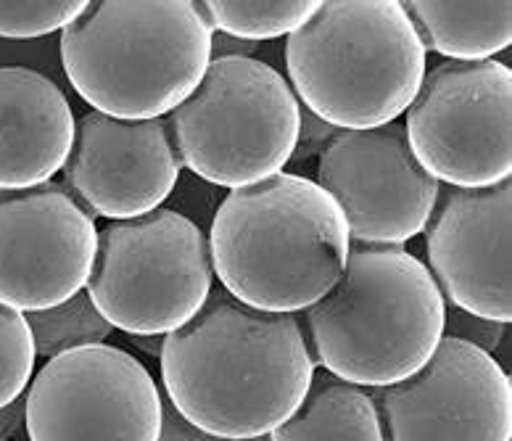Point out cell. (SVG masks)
Masks as SVG:
<instances>
[{"mask_svg": "<svg viewBox=\"0 0 512 441\" xmlns=\"http://www.w3.org/2000/svg\"><path fill=\"white\" fill-rule=\"evenodd\" d=\"M512 177L489 188H439L425 222V257L447 304L512 323Z\"/></svg>", "mask_w": 512, "mask_h": 441, "instance_id": "obj_14", "label": "cell"}, {"mask_svg": "<svg viewBox=\"0 0 512 441\" xmlns=\"http://www.w3.org/2000/svg\"><path fill=\"white\" fill-rule=\"evenodd\" d=\"M24 317H27L32 339H35V354L45 362L59 357L61 352H69V349L106 344L109 336H114V328L98 312L88 291L74 294L69 302L59 304V307L30 312Z\"/></svg>", "mask_w": 512, "mask_h": 441, "instance_id": "obj_19", "label": "cell"}, {"mask_svg": "<svg viewBox=\"0 0 512 441\" xmlns=\"http://www.w3.org/2000/svg\"><path fill=\"white\" fill-rule=\"evenodd\" d=\"M88 0H0V40H43L61 35Z\"/></svg>", "mask_w": 512, "mask_h": 441, "instance_id": "obj_21", "label": "cell"}, {"mask_svg": "<svg viewBox=\"0 0 512 441\" xmlns=\"http://www.w3.org/2000/svg\"><path fill=\"white\" fill-rule=\"evenodd\" d=\"M507 333H510V325L486 320V317H476L465 312V309L447 304V312H444V339L462 341V344L476 346L481 352L494 354V349H497L499 341L505 339Z\"/></svg>", "mask_w": 512, "mask_h": 441, "instance_id": "obj_23", "label": "cell"}, {"mask_svg": "<svg viewBox=\"0 0 512 441\" xmlns=\"http://www.w3.org/2000/svg\"><path fill=\"white\" fill-rule=\"evenodd\" d=\"M209 236L185 214L159 206L98 230L88 296L125 336H167L204 307L214 288Z\"/></svg>", "mask_w": 512, "mask_h": 441, "instance_id": "obj_7", "label": "cell"}, {"mask_svg": "<svg viewBox=\"0 0 512 441\" xmlns=\"http://www.w3.org/2000/svg\"><path fill=\"white\" fill-rule=\"evenodd\" d=\"M214 278L246 307L299 315L336 286L352 238L344 212L309 177L278 172L227 191L209 228Z\"/></svg>", "mask_w": 512, "mask_h": 441, "instance_id": "obj_2", "label": "cell"}, {"mask_svg": "<svg viewBox=\"0 0 512 441\" xmlns=\"http://www.w3.org/2000/svg\"><path fill=\"white\" fill-rule=\"evenodd\" d=\"M0 69H32L45 74L61 90L69 88L61 67L59 35L43 37V40H0Z\"/></svg>", "mask_w": 512, "mask_h": 441, "instance_id": "obj_22", "label": "cell"}, {"mask_svg": "<svg viewBox=\"0 0 512 441\" xmlns=\"http://www.w3.org/2000/svg\"><path fill=\"white\" fill-rule=\"evenodd\" d=\"M315 183L341 206L359 246H404L420 236L441 188L412 154L402 119L338 130L317 159Z\"/></svg>", "mask_w": 512, "mask_h": 441, "instance_id": "obj_10", "label": "cell"}, {"mask_svg": "<svg viewBox=\"0 0 512 441\" xmlns=\"http://www.w3.org/2000/svg\"><path fill=\"white\" fill-rule=\"evenodd\" d=\"M212 19L214 32L246 40V43H270L299 30L317 14V0H209L204 3Z\"/></svg>", "mask_w": 512, "mask_h": 441, "instance_id": "obj_18", "label": "cell"}, {"mask_svg": "<svg viewBox=\"0 0 512 441\" xmlns=\"http://www.w3.org/2000/svg\"><path fill=\"white\" fill-rule=\"evenodd\" d=\"M288 85L336 130H375L410 109L425 53L399 0H330L286 37Z\"/></svg>", "mask_w": 512, "mask_h": 441, "instance_id": "obj_5", "label": "cell"}, {"mask_svg": "<svg viewBox=\"0 0 512 441\" xmlns=\"http://www.w3.org/2000/svg\"><path fill=\"white\" fill-rule=\"evenodd\" d=\"M127 339H130V344L135 346V349H140V352L148 354V357H156V360H159L161 346H164V336H127Z\"/></svg>", "mask_w": 512, "mask_h": 441, "instance_id": "obj_27", "label": "cell"}, {"mask_svg": "<svg viewBox=\"0 0 512 441\" xmlns=\"http://www.w3.org/2000/svg\"><path fill=\"white\" fill-rule=\"evenodd\" d=\"M159 370L188 423L222 439H256L299 410L315 362L296 315L246 307L214 286L204 307L164 336Z\"/></svg>", "mask_w": 512, "mask_h": 441, "instance_id": "obj_1", "label": "cell"}, {"mask_svg": "<svg viewBox=\"0 0 512 441\" xmlns=\"http://www.w3.org/2000/svg\"><path fill=\"white\" fill-rule=\"evenodd\" d=\"M425 53L444 61H486L512 43V3H402Z\"/></svg>", "mask_w": 512, "mask_h": 441, "instance_id": "obj_16", "label": "cell"}, {"mask_svg": "<svg viewBox=\"0 0 512 441\" xmlns=\"http://www.w3.org/2000/svg\"><path fill=\"white\" fill-rule=\"evenodd\" d=\"M404 133L428 175L449 188L512 177V69L505 61H441L404 111Z\"/></svg>", "mask_w": 512, "mask_h": 441, "instance_id": "obj_8", "label": "cell"}, {"mask_svg": "<svg viewBox=\"0 0 512 441\" xmlns=\"http://www.w3.org/2000/svg\"><path fill=\"white\" fill-rule=\"evenodd\" d=\"M159 441H270V436H256V439H222V436L206 434L201 428L180 415L167 397L161 405V436Z\"/></svg>", "mask_w": 512, "mask_h": 441, "instance_id": "obj_25", "label": "cell"}, {"mask_svg": "<svg viewBox=\"0 0 512 441\" xmlns=\"http://www.w3.org/2000/svg\"><path fill=\"white\" fill-rule=\"evenodd\" d=\"M338 130L328 122H322L320 117H315L312 111L301 106L299 111V138H296V148H293L291 164H304L309 159H320V154L325 151L330 140L336 138Z\"/></svg>", "mask_w": 512, "mask_h": 441, "instance_id": "obj_24", "label": "cell"}, {"mask_svg": "<svg viewBox=\"0 0 512 441\" xmlns=\"http://www.w3.org/2000/svg\"><path fill=\"white\" fill-rule=\"evenodd\" d=\"M64 185L96 220L143 217L175 193L183 162L164 119H114L85 111L74 125Z\"/></svg>", "mask_w": 512, "mask_h": 441, "instance_id": "obj_13", "label": "cell"}, {"mask_svg": "<svg viewBox=\"0 0 512 441\" xmlns=\"http://www.w3.org/2000/svg\"><path fill=\"white\" fill-rule=\"evenodd\" d=\"M447 299L404 246L352 243L341 278L296 315L315 368L378 389L415 375L444 339Z\"/></svg>", "mask_w": 512, "mask_h": 441, "instance_id": "obj_4", "label": "cell"}, {"mask_svg": "<svg viewBox=\"0 0 512 441\" xmlns=\"http://www.w3.org/2000/svg\"><path fill=\"white\" fill-rule=\"evenodd\" d=\"M96 220L64 183L0 191V304L22 315L69 302L88 286Z\"/></svg>", "mask_w": 512, "mask_h": 441, "instance_id": "obj_12", "label": "cell"}, {"mask_svg": "<svg viewBox=\"0 0 512 441\" xmlns=\"http://www.w3.org/2000/svg\"><path fill=\"white\" fill-rule=\"evenodd\" d=\"M270 441H383V434L370 391L315 368L299 410Z\"/></svg>", "mask_w": 512, "mask_h": 441, "instance_id": "obj_17", "label": "cell"}, {"mask_svg": "<svg viewBox=\"0 0 512 441\" xmlns=\"http://www.w3.org/2000/svg\"><path fill=\"white\" fill-rule=\"evenodd\" d=\"M69 93L32 69H0V191L51 183L74 143Z\"/></svg>", "mask_w": 512, "mask_h": 441, "instance_id": "obj_15", "label": "cell"}, {"mask_svg": "<svg viewBox=\"0 0 512 441\" xmlns=\"http://www.w3.org/2000/svg\"><path fill=\"white\" fill-rule=\"evenodd\" d=\"M35 339L19 309L0 304V407L27 394L35 378Z\"/></svg>", "mask_w": 512, "mask_h": 441, "instance_id": "obj_20", "label": "cell"}, {"mask_svg": "<svg viewBox=\"0 0 512 441\" xmlns=\"http://www.w3.org/2000/svg\"><path fill=\"white\" fill-rule=\"evenodd\" d=\"M27 436V399L19 397L0 407V441H24Z\"/></svg>", "mask_w": 512, "mask_h": 441, "instance_id": "obj_26", "label": "cell"}, {"mask_svg": "<svg viewBox=\"0 0 512 441\" xmlns=\"http://www.w3.org/2000/svg\"><path fill=\"white\" fill-rule=\"evenodd\" d=\"M214 27L198 0H101L59 35L69 88L114 119H164L212 64Z\"/></svg>", "mask_w": 512, "mask_h": 441, "instance_id": "obj_3", "label": "cell"}, {"mask_svg": "<svg viewBox=\"0 0 512 441\" xmlns=\"http://www.w3.org/2000/svg\"><path fill=\"white\" fill-rule=\"evenodd\" d=\"M27 441H159L161 397L151 370L111 344L80 346L37 370Z\"/></svg>", "mask_w": 512, "mask_h": 441, "instance_id": "obj_9", "label": "cell"}, {"mask_svg": "<svg viewBox=\"0 0 512 441\" xmlns=\"http://www.w3.org/2000/svg\"><path fill=\"white\" fill-rule=\"evenodd\" d=\"M370 391L383 441H512V378L491 354L441 339L415 375Z\"/></svg>", "mask_w": 512, "mask_h": 441, "instance_id": "obj_11", "label": "cell"}, {"mask_svg": "<svg viewBox=\"0 0 512 441\" xmlns=\"http://www.w3.org/2000/svg\"><path fill=\"white\" fill-rule=\"evenodd\" d=\"M301 103L262 59H212L204 80L167 117L183 170L212 188H246L291 164Z\"/></svg>", "mask_w": 512, "mask_h": 441, "instance_id": "obj_6", "label": "cell"}]
</instances>
